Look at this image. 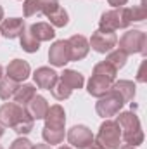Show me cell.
<instances>
[{
    "label": "cell",
    "instance_id": "6da1fadb",
    "mask_svg": "<svg viewBox=\"0 0 147 149\" xmlns=\"http://www.w3.org/2000/svg\"><path fill=\"white\" fill-rule=\"evenodd\" d=\"M116 123L121 130V139L128 144V146H139L144 142V132L140 127V120L133 111L119 113V116L116 118Z\"/></svg>",
    "mask_w": 147,
    "mask_h": 149
},
{
    "label": "cell",
    "instance_id": "7a4b0ae2",
    "mask_svg": "<svg viewBox=\"0 0 147 149\" xmlns=\"http://www.w3.org/2000/svg\"><path fill=\"white\" fill-rule=\"evenodd\" d=\"M132 16H130V9L128 7H118V9H112L107 10L101 16V21H99V30H104V31H116V30H123V28H128L132 24Z\"/></svg>",
    "mask_w": 147,
    "mask_h": 149
},
{
    "label": "cell",
    "instance_id": "3957f363",
    "mask_svg": "<svg viewBox=\"0 0 147 149\" xmlns=\"http://www.w3.org/2000/svg\"><path fill=\"white\" fill-rule=\"evenodd\" d=\"M94 142L101 149H119V144H121V130H119L118 123L114 120H106L101 125L99 134L94 137Z\"/></svg>",
    "mask_w": 147,
    "mask_h": 149
},
{
    "label": "cell",
    "instance_id": "277c9868",
    "mask_svg": "<svg viewBox=\"0 0 147 149\" xmlns=\"http://www.w3.org/2000/svg\"><path fill=\"white\" fill-rule=\"evenodd\" d=\"M119 49L130 56V54H142L147 52V37L140 30H130L119 38Z\"/></svg>",
    "mask_w": 147,
    "mask_h": 149
},
{
    "label": "cell",
    "instance_id": "5b68a950",
    "mask_svg": "<svg viewBox=\"0 0 147 149\" xmlns=\"http://www.w3.org/2000/svg\"><path fill=\"white\" fill-rule=\"evenodd\" d=\"M123 104L125 102L121 101V97L111 88V92H107L106 95H102L99 99V102L95 104V111L102 118H111V116H114V114L119 113V109L123 108Z\"/></svg>",
    "mask_w": 147,
    "mask_h": 149
},
{
    "label": "cell",
    "instance_id": "8992f818",
    "mask_svg": "<svg viewBox=\"0 0 147 149\" xmlns=\"http://www.w3.org/2000/svg\"><path fill=\"white\" fill-rule=\"evenodd\" d=\"M26 116V109L16 102H5L0 106V125L7 128H14Z\"/></svg>",
    "mask_w": 147,
    "mask_h": 149
},
{
    "label": "cell",
    "instance_id": "52a82bcc",
    "mask_svg": "<svg viewBox=\"0 0 147 149\" xmlns=\"http://www.w3.org/2000/svg\"><path fill=\"white\" fill-rule=\"evenodd\" d=\"M116 43H118V37L114 35V31H104V30H97L88 40V45L99 54L111 52L116 47Z\"/></svg>",
    "mask_w": 147,
    "mask_h": 149
},
{
    "label": "cell",
    "instance_id": "ba28073f",
    "mask_svg": "<svg viewBox=\"0 0 147 149\" xmlns=\"http://www.w3.org/2000/svg\"><path fill=\"white\" fill-rule=\"evenodd\" d=\"M68 141H69V144H73L74 148L83 149L94 142V134L85 125H74L73 128L68 132Z\"/></svg>",
    "mask_w": 147,
    "mask_h": 149
},
{
    "label": "cell",
    "instance_id": "9c48e42d",
    "mask_svg": "<svg viewBox=\"0 0 147 149\" xmlns=\"http://www.w3.org/2000/svg\"><path fill=\"white\" fill-rule=\"evenodd\" d=\"M49 61H50L52 66H57V68H62L66 63L71 61L69 47H68L66 40H59V42H55L50 47V50H49Z\"/></svg>",
    "mask_w": 147,
    "mask_h": 149
},
{
    "label": "cell",
    "instance_id": "30bf717a",
    "mask_svg": "<svg viewBox=\"0 0 147 149\" xmlns=\"http://www.w3.org/2000/svg\"><path fill=\"white\" fill-rule=\"evenodd\" d=\"M112 83H114V80H111V78L104 76V74L94 73V74H92V78L88 80V87H87V90H88V94H90V95H94V97H99V99H101L102 95H106L107 92H111Z\"/></svg>",
    "mask_w": 147,
    "mask_h": 149
},
{
    "label": "cell",
    "instance_id": "8fae6325",
    "mask_svg": "<svg viewBox=\"0 0 147 149\" xmlns=\"http://www.w3.org/2000/svg\"><path fill=\"white\" fill-rule=\"evenodd\" d=\"M66 42H68V47H69L71 61H81L83 57H87V54L90 50V45H88V40L83 35H73Z\"/></svg>",
    "mask_w": 147,
    "mask_h": 149
},
{
    "label": "cell",
    "instance_id": "7c38bea8",
    "mask_svg": "<svg viewBox=\"0 0 147 149\" xmlns=\"http://www.w3.org/2000/svg\"><path fill=\"white\" fill-rule=\"evenodd\" d=\"M7 78H10V80H14V81H17V83H21V81H24L30 73H31V68H30V64L26 63V61H23V59H14V61H10L9 63V66H7Z\"/></svg>",
    "mask_w": 147,
    "mask_h": 149
},
{
    "label": "cell",
    "instance_id": "4fadbf2b",
    "mask_svg": "<svg viewBox=\"0 0 147 149\" xmlns=\"http://www.w3.org/2000/svg\"><path fill=\"white\" fill-rule=\"evenodd\" d=\"M24 28H26L24 19H19V17H9V19H3L0 23V33L9 40L21 37Z\"/></svg>",
    "mask_w": 147,
    "mask_h": 149
},
{
    "label": "cell",
    "instance_id": "5bb4252c",
    "mask_svg": "<svg viewBox=\"0 0 147 149\" xmlns=\"http://www.w3.org/2000/svg\"><path fill=\"white\" fill-rule=\"evenodd\" d=\"M33 78H35V83H37L38 88L50 90V88H52V85L57 81L59 74L55 73L54 70L47 68V66H42V68H38L37 71L33 73Z\"/></svg>",
    "mask_w": 147,
    "mask_h": 149
},
{
    "label": "cell",
    "instance_id": "9a60e30c",
    "mask_svg": "<svg viewBox=\"0 0 147 149\" xmlns=\"http://www.w3.org/2000/svg\"><path fill=\"white\" fill-rule=\"evenodd\" d=\"M24 109H26V113H28L33 120H43L45 114H47V111H49V102H47L45 97H42V95L37 94V95L24 106Z\"/></svg>",
    "mask_w": 147,
    "mask_h": 149
},
{
    "label": "cell",
    "instance_id": "2e32d148",
    "mask_svg": "<svg viewBox=\"0 0 147 149\" xmlns=\"http://www.w3.org/2000/svg\"><path fill=\"white\" fill-rule=\"evenodd\" d=\"M45 125L47 127H64L66 123V113L64 108L59 106V104H54V106H49V111L45 114Z\"/></svg>",
    "mask_w": 147,
    "mask_h": 149
},
{
    "label": "cell",
    "instance_id": "e0dca14e",
    "mask_svg": "<svg viewBox=\"0 0 147 149\" xmlns=\"http://www.w3.org/2000/svg\"><path fill=\"white\" fill-rule=\"evenodd\" d=\"M112 90L121 97L123 102H130L135 97V85L130 80H119L112 83Z\"/></svg>",
    "mask_w": 147,
    "mask_h": 149
},
{
    "label": "cell",
    "instance_id": "ac0fdd59",
    "mask_svg": "<svg viewBox=\"0 0 147 149\" xmlns=\"http://www.w3.org/2000/svg\"><path fill=\"white\" fill-rule=\"evenodd\" d=\"M30 31L33 33V37L37 38L38 42H50L52 38L55 37V31H54V26L49 24V23H35L30 26Z\"/></svg>",
    "mask_w": 147,
    "mask_h": 149
},
{
    "label": "cell",
    "instance_id": "d6986e66",
    "mask_svg": "<svg viewBox=\"0 0 147 149\" xmlns=\"http://www.w3.org/2000/svg\"><path fill=\"white\" fill-rule=\"evenodd\" d=\"M42 137L45 141V144L54 146V144H61L64 141V127H43Z\"/></svg>",
    "mask_w": 147,
    "mask_h": 149
},
{
    "label": "cell",
    "instance_id": "ffe728a7",
    "mask_svg": "<svg viewBox=\"0 0 147 149\" xmlns=\"http://www.w3.org/2000/svg\"><path fill=\"white\" fill-rule=\"evenodd\" d=\"M35 95H37V88L33 85H19L12 99L16 101V104H19V106L24 108Z\"/></svg>",
    "mask_w": 147,
    "mask_h": 149
},
{
    "label": "cell",
    "instance_id": "44dd1931",
    "mask_svg": "<svg viewBox=\"0 0 147 149\" xmlns=\"http://www.w3.org/2000/svg\"><path fill=\"white\" fill-rule=\"evenodd\" d=\"M50 92H52V95H54L57 101H64V99H69V97H71L73 88H69V87H68V83L59 76V78H57V81L52 85Z\"/></svg>",
    "mask_w": 147,
    "mask_h": 149
},
{
    "label": "cell",
    "instance_id": "7402d4cb",
    "mask_svg": "<svg viewBox=\"0 0 147 149\" xmlns=\"http://www.w3.org/2000/svg\"><path fill=\"white\" fill-rule=\"evenodd\" d=\"M21 47L28 54H33V52H37L38 49H40V42L33 37V33L30 31V28H24V31L21 33Z\"/></svg>",
    "mask_w": 147,
    "mask_h": 149
},
{
    "label": "cell",
    "instance_id": "603a6c76",
    "mask_svg": "<svg viewBox=\"0 0 147 149\" xmlns=\"http://www.w3.org/2000/svg\"><path fill=\"white\" fill-rule=\"evenodd\" d=\"M17 87H19L17 81L10 80V78H7V76L2 78V80H0V99H3V101L12 99L14 94H16V90H17Z\"/></svg>",
    "mask_w": 147,
    "mask_h": 149
},
{
    "label": "cell",
    "instance_id": "cb8c5ba5",
    "mask_svg": "<svg viewBox=\"0 0 147 149\" xmlns=\"http://www.w3.org/2000/svg\"><path fill=\"white\" fill-rule=\"evenodd\" d=\"M61 78L68 83V87L69 88H81L83 87V83H85V78H83V74L78 73V71H74V70H66L64 73L61 74Z\"/></svg>",
    "mask_w": 147,
    "mask_h": 149
},
{
    "label": "cell",
    "instance_id": "d4e9b609",
    "mask_svg": "<svg viewBox=\"0 0 147 149\" xmlns=\"http://www.w3.org/2000/svg\"><path fill=\"white\" fill-rule=\"evenodd\" d=\"M106 61L109 63L111 66L116 70V71H119L125 64H126V61H128V56L121 50V49H116V50H111L109 54H107V57H106Z\"/></svg>",
    "mask_w": 147,
    "mask_h": 149
},
{
    "label": "cell",
    "instance_id": "484cf974",
    "mask_svg": "<svg viewBox=\"0 0 147 149\" xmlns=\"http://www.w3.org/2000/svg\"><path fill=\"white\" fill-rule=\"evenodd\" d=\"M49 19H50V24L55 26V28H64L69 23V16H68L66 9H62V7H59L55 12H52L49 16Z\"/></svg>",
    "mask_w": 147,
    "mask_h": 149
},
{
    "label": "cell",
    "instance_id": "4316f807",
    "mask_svg": "<svg viewBox=\"0 0 147 149\" xmlns=\"http://www.w3.org/2000/svg\"><path fill=\"white\" fill-rule=\"evenodd\" d=\"M33 123H35V120L26 113V116H24V118H23L14 128H12V130H14L16 134H19V135H26V134H30V132L33 130Z\"/></svg>",
    "mask_w": 147,
    "mask_h": 149
},
{
    "label": "cell",
    "instance_id": "83f0119b",
    "mask_svg": "<svg viewBox=\"0 0 147 149\" xmlns=\"http://www.w3.org/2000/svg\"><path fill=\"white\" fill-rule=\"evenodd\" d=\"M94 73L104 74V76H107L111 80H116V73H118V71L111 66L107 61H102V63H97V64L94 66Z\"/></svg>",
    "mask_w": 147,
    "mask_h": 149
},
{
    "label": "cell",
    "instance_id": "f1b7e54d",
    "mask_svg": "<svg viewBox=\"0 0 147 149\" xmlns=\"http://www.w3.org/2000/svg\"><path fill=\"white\" fill-rule=\"evenodd\" d=\"M23 9H24V17H33V16H40L42 14L38 0H24Z\"/></svg>",
    "mask_w": 147,
    "mask_h": 149
},
{
    "label": "cell",
    "instance_id": "f546056e",
    "mask_svg": "<svg viewBox=\"0 0 147 149\" xmlns=\"http://www.w3.org/2000/svg\"><path fill=\"white\" fill-rule=\"evenodd\" d=\"M130 16H132V21H144L147 17V7H146V0L140 2V5L130 9Z\"/></svg>",
    "mask_w": 147,
    "mask_h": 149
},
{
    "label": "cell",
    "instance_id": "4dcf8cb0",
    "mask_svg": "<svg viewBox=\"0 0 147 149\" xmlns=\"http://www.w3.org/2000/svg\"><path fill=\"white\" fill-rule=\"evenodd\" d=\"M38 2H40V10H42V14H45L47 17L61 7L57 0H38Z\"/></svg>",
    "mask_w": 147,
    "mask_h": 149
},
{
    "label": "cell",
    "instance_id": "1f68e13d",
    "mask_svg": "<svg viewBox=\"0 0 147 149\" xmlns=\"http://www.w3.org/2000/svg\"><path fill=\"white\" fill-rule=\"evenodd\" d=\"M31 148H33V144H31L28 139L19 137V139H16V141L10 144V148L9 149H31Z\"/></svg>",
    "mask_w": 147,
    "mask_h": 149
},
{
    "label": "cell",
    "instance_id": "d6a6232c",
    "mask_svg": "<svg viewBox=\"0 0 147 149\" xmlns=\"http://www.w3.org/2000/svg\"><path fill=\"white\" fill-rule=\"evenodd\" d=\"M144 70H146V61L140 64V68H139V76H137V80H139V81H142V83L146 81V74H144Z\"/></svg>",
    "mask_w": 147,
    "mask_h": 149
},
{
    "label": "cell",
    "instance_id": "836d02e7",
    "mask_svg": "<svg viewBox=\"0 0 147 149\" xmlns=\"http://www.w3.org/2000/svg\"><path fill=\"white\" fill-rule=\"evenodd\" d=\"M107 2H109V5H112L114 9H118V7H125L128 0H107Z\"/></svg>",
    "mask_w": 147,
    "mask_h": 149
},
{
    "label": "cell",
    "instance_id": "e575fe53",
    "mask_svg": "<svg viewBox=\"0 0 147 149\" xmlns=\"http://www.w3.org/2000/svg\"><path fill=\"white\" fill-rule=\"evenodd\" d=\"M31 149H52V146H49V144H37V146H33Z\"/></svg>",
    "mask_w": 147,
    "mask_h": 149
},
{
    "label": "cell",
    "instance_id": "d590c367",
    "mask_svg": "<svg viewBox=\"0 0 147 149\" xmlns=\"http://www.w3.org/2000/svg\"><path fill=\"white\" fill-rule=\"evenodd\" d=\"M83 149H101V148H99V146H97L95 142H92L90 146H87V148H83Z\"/></svg>",
    "mask_w": 147,
    "mask_h": 149
},
{
    "label": "cell",
    "instance_id": "8d00e7d4",
    "mask_svg": "<svg viewBox=\"0 0 147 149\" xmlns=\"http://www.w3.org/2000/svg\"><path fill=\"white\" fill-rule=\"evenodd\" d=\"M2 21H3V7L0 5V23H2Z\"/></svg>",
    "mask_w": 147,
    "mask_h": 149
},
{
    "label": "cell",
    "instance_id": "74e56055",
    "mask_svg": "<svg viewBox=\"0 0 147 149\" xmlns=\"http://www.w3.org/2000/svg\"><path fill=\"white\" fill-rule=\"evenodd\" d=\"M119 149H135L133 146H128V144H125V146H121Z\"/></svg>",
    "mask_w": 147,
    "mask_h": 149
},
{
    "label": "cell",
    "instance_id": "f35d334b",
    "mask_svg": "<svg viewBox=\"0 0 147 149\" xmlns=\"http://www.w3.org/2000/svg\"><path fill=\"white\" fill-rule=\"evenodd\" d=\"M3 134H5V130H3V127H2V125H0V139H2V137H3Z\"/></svg>",
    "mask_w": 147,
    "mask_h": 149
},
{
    "label": "cell",
    "instance_id": "ab89813d",
    "mask_svg": "<svg viewBox=\"0 0 147 149\" xmlns=\"http://www.w3.org/2000/svg\"><path fill=\"white\" fill-rule=\"evenodd\" d=\"M3 78V68H2V64H0V80Z\"/></svg>",
    "mask_w": 147,
    "mask_h": 149
},
{
    "label": "cell",
    "instance_id": "60d3db41",
    "mask_svg": "<svg viewBox=\"0 0 147 149\" xmlns=\"http://www.w3.org/2000/svg\"><path fill=\"white\" fill-rule=\"evenodd\" d=\"M59 149H71V148H69V146H61Z\"/></svg>",
    "mask_w": 147,
    "mask_h": 149
},
{
    "label": "cell",
    "instance_id": "b9f144b4",
    "mask_svg": "<svg viewBox=\"0 0 147 149\" xmlns=\"http://www.w3.org/2000/svg\"><path fill=\"white\" fill-rule=\"evenodd\" d=\"M0 149H3V146H2V144H0Z\"/></svg>",
    "mask_w": 147,
    "mask_h": 149
}]
</instances>
